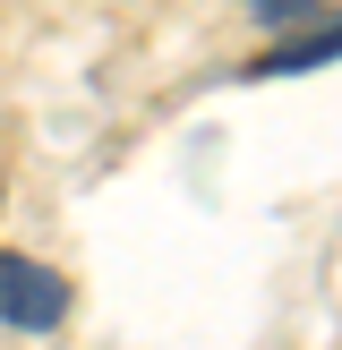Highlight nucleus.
<instances>
[{
    "label": "nucleus",
    "instance_id": "obj_1",
    "mask_svg": "<svg viewBox=\"0 0 342 350\" xmlns=\"http://www.w3.org/2000/svg\"><path fill=\"white\" fill-rule=\"evenodd\" d=\"M60 317H68V282H60V273L34 265V256H0V325L51 334Z\"/></svg>",
    "mask_w": 342,
    "mask_h": 350
},
{
    "label": "nucleus",
    "instance_id": "obj_2",
    "mask_svg": "<svg viewBox=\"0 0 342 350\" xmlns=\"http://www.w3.org/2000/svg\"><path fill=\"white\" fill-rule=\"evenodd\" d=\"M325 60H342V17H334V26H291L248 77H308V68H325Z\"/></svg>",
    "mask_w": 342,
    "mask_h": 350
},
{
    "label": "nucleus",
    "instance_id": "obj_3",
    "mask_svg": "<svg viewBox=\"0 0 342 350\" xmlns=\"http://www.w3.org/2000/svg\"><path fill=\"white\" fill-rule=\"evenodd\" d=\"M325 0H248V17L256 26H274V34H291V26H308V17H317Z\"/></svg>",
    "mask_w": 342,
    "mask_h": 350
}]
</instances>
